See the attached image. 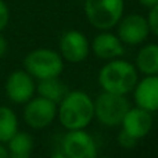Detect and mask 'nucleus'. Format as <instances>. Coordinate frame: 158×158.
<instances>
[{
	"instance_id": "obj_1",
	"label": "nucleus",
	"mask_w": 158,
	"mask_h": 158,
	"mask_svg": "<svg viewBox=\"0 0 158 158\" xmlns=\"http://www.w3.org/2000/svg\"><path fill=\"white\" fill-rule=\"evenodd\" d=\"M57 117L67 131L85 129L94 118V101L82 90L68 92L60 101Z\"/></svg>"
},
{
	"instance_id": "obj_2",
	"label": "nucleus",
	"mask_w": 158,
	"mask_h": 158,
	"mask_svg": "<svg viewBox=\"0 0 158 158\" xmlns=\"http://www.w3.org/2000/svg\"><path fill=\"white\" fill-rule=\"evenodd\" d=\"M139 81V74L133 64L121 58L108 60L98 71V83L103 92L114 94H128Z\"/></svg>"
},
{
	"instance_id": "obj_3",
	"label": "nucleus",
	"mask_w": 158,
	"mask_h": 158,
	"mask_svg": "<svg viewBox=\"0 0 158 158\" xmlns=\"http://www.w3.org/2000/svg\"><path fill=\"white\" fill-rule=\"evenodd\" d=\"M24 68L32 78H57L64 69V61L60 53L50 49H36L24 58Z\"/></svg>"
},
{
	"instance_id": "obj_4",
	"label": "nucleus",
	"mask_w": 158,
	"mask_h": 158,
	"mask_svg": "<svg viewBox=\"0 0 158 158\" xmlns=\"http://www.w3.org/2000/svg\"><path fill=\"white\" fill-rule=\"evenodd\" d=\"M85 14L90 25L108 31L123 15V0H85Z\"/></svg>"
},
{
	"instance_id": "obj_5",
	"label": "nucleus",
	"mask_w": 158,
	"mask_h": 158,
	"mask_svg": "<svg viewBox=\"0 0 158 158\" xmlns=\"http://www.w3.org/2000/svg\"><path fill=\"white\" fill-rule=\"evenodd\" d=\"M129 108L131 104L125 96L103 92L97 96L94 101V117L104 126L114 128L121 125Z\"/></svg>"
},
{
	"instance_id": "obj_6",
	"label": "nucleus",
	"mask_w": 158,
	"mask_h": 158,
	"mask_svg": "<svg viewBox=\"0 0 158 158\" xmlns=\"http://www.w3.org/2000/svg\"><path fill=\"white\" fill-rule=\"evenodd\" d=\"M24 108V119L33 129H44L57 117V104L44 97H35L27 101Z\"/></svg>"
},
{
	"instance_id": "obj_7",
	"label": "nucleus",
	"mask_w": 158,
	"mask_h": 158,
	"mask_svg": "<svg viewBox=\"0 0 158 158\" xmlns=\"http://www.w3.org/2000/svg\"><path fill=\"white\" fill-rule=\"evenodd\" d=\"M63 153L67 158H97V146L85 129L68 131L63 139Z\"/></svg>"
},
{
	"instance_id": "obj_8",
	"label": "nucleus",
	"mask_w": 158,
	"mask_h": 158,
	"mask_svg": "<svg viewBox=\"0 0 158 158\" xmlns=\"http://www.w3.org/2000/svg\"><path fill=\"white\" fill-rule=\"evenodd\" d=\"M150 35L147 18L140 14H129L118 21V38L123 44H142Z\"/></svg>"
},
{
	"instance_id": "obj_9",
	"label": "nucleus",
	"mask_w": 158,
	"mask_h": 158,
	"mask_svg": "<svg viewBox=\"0 0 158 158\" xmlns=\"http://www.w3.org/2000/svg\"><path fill=\"white\" fill-rule=\"evenodd\" d=\"M4 89L8 100L17 104H25L33 97L36 86L33 78L25 69H17L8 75Z\"/></svg>"
},
{
	"instance_id": "obj_10",
	"label": "nucleus",
	"mask_w": 158,
	"mask_h": 158,
	"mask_svg": "<svg viewBox=\"0 0 158 158\" xmlns=\"http://www.w3.org/2000/svg\"><path fill=\"white\" fill-rule=\"evenodd\" d=\"M60 54L63 60L69 63H82L86 60L90 52V44L87 38L79 31H68L60 39Z\"/></svg>"
},
{
	"instance_id": "obj_11",
	"label": "nucleus",
	"mask_w": 158,
	"mask_h": 158,
	"mask_svg": "<svg viewBox=\"0 0 158 158\" xmlns=\"http://www.w3.org/2000/svg\"><path fill=\"white\" fill-rule=\"evenodd\" d=\"M133 97L137 107L148 112L158 111V75H146L133 87Z\"/></svg>"
},
{
	"instance_id": "obj_12",
	"label": "nucleus",
	"mask_w": 158,
	"mask_h": 158,
	"mask_svg": "<svg viewBox=\"0 0 158 158\" xmlns=\"http://www.w3.org/2000/svg\"><path fill=\"white\" fill-rule=\"evenodd\" d=\"M121 125H122V131L128 132L129 135L140 140L150 133L153 128V117H151V112L140 107H135V108L128 110Z\"/></svg>"
},
{
	"instance_id": "obj_13",
	"label": "nucleus",
	"mask_w": 158,
	"mask_h": 158,
	"mask_svg": "<svg viewBox=\"0 0 158 158\" xmlns=\"http://www.w3.org/2000/svg\"><path fill=\"white\" fill-rule=\"evenodd\" d=\"M92 50L96 57L101 60H114L119 58L125 53L123 43L117 35L111 32H101L93 39Z\"/></svg>"
},
{
	"instance_id": "obj_14",
	"label": "nucleus",
	"mask_w": 158,
	"mask_h": 158,
	"mask_svg": "<svg viewBox=\"0 0 158 158\" xmlns=\"http://www.w3.org/2000/svg\"><path fill=\"white\" fill-rule=\"evenodd\" d=\"M136 69L143 75H158V44L143 46L136 56Z\"/></svg>"
},
{
	"instance_id": "obj_15",
	"label": "nucleus",
	"mask_w": 158,
	"mask_h": 158,
	"mask_svg": "<svg viewBox=\"0 0 158 158\" xmlns=\"http://www.w3.org/2000/svg\"><path fill=\"white\" fill-rule=\"evenodd\" d=\"M8 158H31L33 150V139L27 132H17L8 140Z\"/></svg>"
},
{
	"instance_id": "obj_16",
	"label": "nucleus",
	"mask_w": 158,
	"mask_h": 158,
	"mask_svg": "<svg viewBox=\"0 0 158 158\" xmlns=\"http://www.w3.org/2000/svg\"><path fill=\"white\" fill-rule=\"evenodd\" d=\"M39 96L44 97L47 100L53 101V103H60L64 98V96L68 93V89L64 85L63 81L57 78H47V79H40L39 85L36 87Z\"/></svg>"
},
{
	"instance_id": "obj_17",
	"label": "nucleus",
	"mask_w": 158,
	"mask_h": 158,
	"mask_svg": "<svg viewBox=\"0 0 158 158\" xmlns=\"http://www.w3.org/2000/svg\"><path fill=\"white\" fill-rule=\"evenodd\" d=\"M18 132L15 112L8 107H0V143H7Z\"/></svg>"
},
{
	"instance_id": "obj_18",
	"label": "nucleus",
	"mask_w": 158,
	"mask_h": 158,
	"mask_svg": "<svg viewBox=\"0 0 158 158\" xmlns=\"http://www.w3.org/2000/svg\"><path fill=\"white\" fill-rule=\"evenodd\" d=\"M137 142H139V139H136L135 136L129 135L128 132H125V131H121L119 135H118V143H119V146L122 148H125V150H132V148H135Z\"/></svg>"
},
{
	"instance_id": "obj_19",
	"label": "nucleus",
	"mask_w": 158,
	"mask_h": 158,
	"mask_svg": "<svg viewBox=\"0 0 158 158\" xmlns=\"http://www.w3.org/2000/svg\"><path fill=\"white\" fill-rule=\"evenodd\" d=\"M147 22L150 32H153L156 36H158V4L150 8L147 15Z\"/></svg>"
},
{
	"instance_id": "obj_20",
	"label": "nucleus",
	"mask_w": 158,
	"mask_h": 158,
	"mask_svg": "<svg viewBox=\"0 0 158 158\" xmlns=\"http://www.w3.org/2000/svg\"><path fill=\"white\" fill-rule=\"evenodd\" d=\"M8 19H10V11H8V7L3 0H0V32L7 27Z\"/></svg>"
},
{
	"instance_id": "obj_21",
	"label": "nucleus",
	"mask_w": 158,
	"mask_h": 158,
	"mask_svg": "<svg viewBox=\"0 0 158 158\" xmlns=\"http://www.w3.org/2000/svg\"><path fill=\"white\" fill-rule=\"evenodd\" d=\"M7 40H6V38L0 33V58H3L6 56V53H7Z\"/></svg>"
},
{
	"instance_id": "obj_22",
	"label": "nucleus",
	"mask_w": 158,
	"mask_h": 158,
	"mask_svg": "<svg viewBox=\"0 0 158 158\" xmlns=\"http://www.w3.org/2000/svg\"><path fill=\"white\" fill-rule=\"evenodd\" d=\"M139 3L142 6H144V7L151 8V7H154V6L158 4V0H139Z\"/></svg>"
},
{
	"instance_id": "obj_23",
	"label": "nucleus",
	"mask_w": 158,
	"mask_h": 158,
	"mask_svg": "<svg viewBox=\"0 0 158 158\" xmlns=\"http://www.w3.org/2000/svg\"><path fill=\"white\" fill-rule=\"evenodd\" d=\"M0 158H8L7 148L3 146V143H0Z\"/></svg>"
},
{
	"instance_id": "obj_24",
	"label": "nucleus",
	"mask_w": 158,
	"mask_h": 158,
	"mask_svg": "<svg viewBox=\"0 0 158 158\" xmlns=\"http://www.w3.org/2000/svg\"><path fill=\"white\" fill-rule=\"evenodd\" d=\"M52 158H67L65 157V154L64 153H56V154H53Z\"/></svg>"
},
{
	"instance_id": "obj_25",
	"label": "nucleus",
	"mask_w": 158,
	"mask_h": 158,
	"mask_svg": "<svg viewBox=\"0 0 158 158\" xmlns=\"http://www.w3.org/2000/svg\"><path fill=\"white\" fill-rule=\"evenodd\" d=\"M97 158H111V157H97Z\"/></svg>"
}]
</instances>
